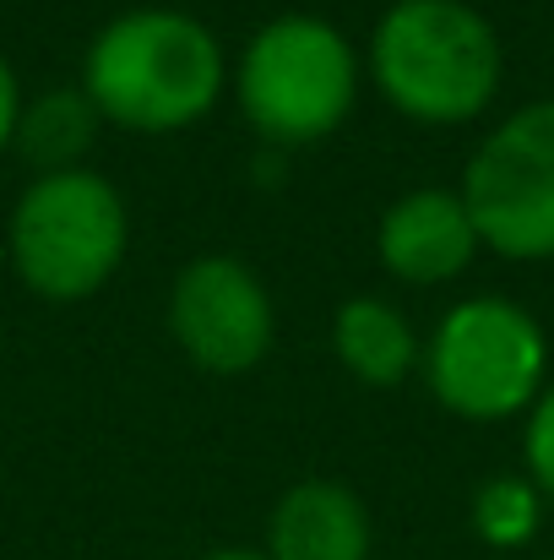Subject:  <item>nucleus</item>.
Wrapping results in <instances>:
<instances>
[{
  "label": "nucleus",
  "mask_w": 554,
  "mask_h": 560,
  "mask_svg": "<svg viewBox=\"0 0 554 560\" xmlns=\"http://www.w3.org/2000/svg\"><path fill=\"white\" fill-rule=\"evenodd\" d=\"M217 33L180 5H131L109 16L82 55V93L126 131H180L223 93Z\"/></svg>",
  "instance_id": "f257e3e1"
},
{
  "label": "nucleus",
  "mask_w": 554,
  "mask_h": 560,
  "mask_svg": "<svg viewBox=\"0 0 554 560\" xmlns=\"http://www.w3.org/2000/svg\"><path fill=\"white\" fill-rule=\"evenodd\" d=\"M365 60L375 88L429 126H457L490 109L506 71L495 22L468 0H391Z\"/></svg>",
  "instance_id": "f03ea898"
},
{
  "label": "nucleus",
  "mask_w": 554,
  "mask_h": 560,
  "mask_svg": "<svg viewBox=\"0 0 554 560\" xmlns=\"http://www.w3.org/2000/svg\"><path fill=\"white\" fill-rule=\"evenodd\" d=\"M234 98L267 142H321L349 120L359 98V49L338 22L283 11L245 38L234 66Z\"/></svg>",
  "instance_id": "7ed1b4c3"
},
{
  "label": "nucleus",
  "mask_w": 554,
  "mask_h": 560,
  "mask_svg": "<svg viewBox=\"0 0 554 560\" xmlns=\"http://www.w3.org/2000/svg\"><path fill=\"white\" fill-rule=\"evenodd\" d=\"M131 245L126 196L98 170H55L27 180L11 207L5 250L16 278L44 300H87L98 294Z\"/></svg>",
  "instance_id": "20e7f679"
},
{
  "label": "nucleus",
  "mask_w": 554,
  "mask_h": 560,
  "mask_svg": "<svg viewBox=\"0 0 554 560\" xmlns=\"http://www.w3.org/2000/svg\"><path fill=\"white\" fill-rule=\"evenodd\" d=\"M419 365L440 408L473 424H495L539 402L550 371V338L528 305L506 294H473L435 322V338Z\"/></svg>",
  "instance_id": "39448f33"
},
{
  "label": "nucleus",
  "mask_w": 554,
  "mask_h": 560,
  "mask_svg": "<svg viewBox=\"0 0 554 560\" xmlns=\"http://www.w3.org/2000/svg\"><path fill=\"white\" fill-rule=\"evenodd\" d=\"M462 201L479 245L511 261L554 256V98L511 109L468 159Z\"/></svg>",
  "instance_id": "423d86ee"
},
{
  "label": "nucleus",
  "mask_w": 554,
  "mask_h": 560,
  "mask_svg": "<svg viewBox=\"0 0 554 560\" xmlns=\"http://www.w3.org/2000/svg\"><path fill=\"white\" fill-rule=\"evenodd\" d=\"M169 332L201 371L245 375L267 360L278 311L250 261L207 250L185 261L169 289Z\"/></svg>",
  "instance_id": "0eeeda50"
},
{
  "label": "nucleus",
  "mask_w": 554,
  "mask_h": 560,
  "mask_svg": "<svg viewBox=\"0 0 554 560\" xmlns=\"http://www.w3.org/2000/svg\"><path fill=\"white\" fill-rule=\"evenodd\" d=\"M375 256L402 283H451L479 256V229L462 190L413 186L375 223Z\"/></svg>",
  "instance_id": "6e6552de"
},
{
  "label": "nucleus",
  "mask_w": 554,
  "mask_h": 560,
  "mask_svg": "<svg viewBox=\"0 0 554 560\" xmlns=\"http://www.w3.org/2000/svg\"><path fill=\"white\" fill-rule=\"evenodd\" d=\"M267 560H369V512L343 479H299L278 495Z\"/></svg>",
  "instance_id": "1a4fd4ad"
},
{
  "label": "nucleus",
  "mask_w": 554,
  "mask_h": 560,
  "mask_svg": "<svg viewBox=\"0 0 554 560\" xmlns=\"http://www.w3.org/2000/svg\"><path fill=\"white\" fill-rule=\"evenodd\" d=\"M332 354L369 386H391L424 360L408 316L380 294H354L332 311Z\"/></svg>",
  "instance_id": "9d476101"
},
{
  "label": "nucleus",
  "mask_w": 554,
  "mask_h": 560,
  "mask_svg": "<svg viewBox=\"0 0 554 560\" xmlns=\"http://www.w3.org/2000/svg\"><path fill=\"white\" fill-rule=\"evenodd\" d=\"M98 104L82 93V88H49L38 98H22V115H16V148L27 164H38V175H55V170H82V153L93 148L98 137Z\"/></svg>",
  "instance_id": "9b49d317"
},
{
  "label": "nucleus",
  "mask_w": 554,
  "mask_h": 560,
  "mask_svg": "<svg viewBox=\"0 0 554 560\" xmlns=\"http://www.w3.org/2000/svg\"><path fill=\"white\" fill-rule=\"evenodd\" d=\"M544 523V495L528 474H495L473 490V534L495 550H522Z\"/></svg>",
  "instance_id": "f8f14e48"
},
{
  "label": "nucleus",
  "mask_w": 554,
  "mask_h": 560,
  "mask_svg": "<svg viewBox=\"0 0 554 560\" xmlns=\"http://www.w3.org/2000/svg\"><path fill=\"white\" fill-rule=\"evenodd\" d=\"M522 457H528V479L539 485V495L554 501V386H544V392H539V402L528 408Z\"/></svg>",
  "instance_id": "ddd939ff"
},
{
  "label": "nucleus",
  "mask_w": 554,
  "mask_h": 560,
  "mask_svg": "<svg viewBox=\"0 0 554 560\" xmlns=\"http://www.w3.org/2000/svg\"><path fill=\"white\" fill-rule=\"evenodd\" d=\"M16 115H22V88H16L11 60L0 55V153H5V148H11V137H16Z\"/></svg>",
  "instance_id": "4468645a"
},
{
  "label": "nucleus",
  "mask_w": 554,
  "mask_h": 560,
  "mask_svg": "<svg viewBox=\"0 0 554 560\" xmlns=\"http://www.w3.org/2000/svg\"><path fill=\"white\" fill-rule=\"evenodd\" d=\"M201 560H267V556H261V550H239V545H234V550H212V556H201Z\"/></svg>",
  "instance_id": "2eb2a0df"
},
{
  "label": "nucleus",
  "mask_w": 554,
  "mask_h": 560,
  "mask_svg": "<svg viewBox=\"0 0 554 560\" xmlns=\"http://www.w3.org/2000/svg\"><path fill=\"white\" fill-rule=\"evenodd\" d=\"M544 560H554V556H544Z\"/></svg>",
  "instance_id": "dca6fc26"
}]
</instances>
